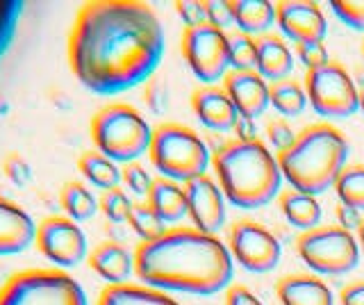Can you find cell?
Returning a JSON list of instances; mask_svg holds the SVG:
<instances>
[{"label": "cell", "instance_id": "19", "mask_svg": "<svg viewBox=\"0 0 364 305\" xmlns=\"http://www.w3.org/2000/svg\"><path fill=\"white\" fill-rule=\"evenodd\" d=\"M87 262L91 271H96L102 280H107V285L128 282L134 274V253L119 242H100L89 251Z\"/></svg>", "mask_w": 364, "mask_h": 305}, {"label": "cell", "instance_id": "29", "mask_svg": "<svg viewBox=\"0 0 364 305\" xmlns=\"http://www.w3.org/2000/svg\"><path fill=\"white\" fill-rule=\"evenodd\" d=\"M128 223L141 242H155L168 230L166 223L157 217L148 203H134V208L128 217Z\"/></svg>", "mask_w": 364, "mask_h": 305}, {"label": "cell", "instance_id": "40", "mask_svg": "<svg viewBox=\"0 0 364 305\" xmlns=\"http://www.w3.org/2000/svg\"><path fill=\"white\" fill-rule=\"evenodd\" d=\"M223 305H264L253 291L244 285H230L225 289V301Z\"/></svg>", "mask_w": 364, "mask_h": 305}, {"label": "cell", "instance_id": "34", "mask_svg": "<svg viewBox=\"0 0 364 305\" xmlns=\"http://www.w3.org/2000/svg\"><path fill=\"white\" fill-rule=\"evenodd\" d=\"M296 137H299V132H296L284 119H271L269 121L267 139H269V146H271L276 155L289 151L291 146H294V141H296Z\"/></svg>", "mask_w": 364, "mask_h": 305}, {"label": "cell", "instance_id": "24", "mask_svg": "<svg viewBox=\"0 0 364 305\" xmlns=\"http://www.w3.org/2000/svg\"><path fill=\"white\" fill-rule=\"evenodd\" d=\"M235 26L250 37H264L276 26V3L271 0H230Z\"/></svg>", "mask_w": 364, "mask_h": 305}, {"label": "cell", "instance_id": "32", "mask_svg": "<svg viewBox=\"0 0 364 305\" xmlns=\"http://www.w3.org/2000/svg\"><path fill=\"white\" fill-rule=\"evenodd\" d=\"M330 7L346 28L364 32V0H330Z\"/></svg>", "mask_w": 364, "mask_h": 305}, {"label": "cell", "instance_id": "33", "mask_svg": "<svg viewBox=\"0 0 364 305\" xmlns=\"http://www.w3.org/2000/svg\"><path fill=\"white\" fill-rule=\"evenodd\" d=\"M121 183L125 185V189H130V194L148 196V191L153 187V178L139 162H130L121 168Z\"/></svg>", "mask_w": 364, "mask_h": 305}, {"label": "cell", "instance_id": "1", "mask_svg": "<svg viewBox=\"0 0 364 305\" xmlns=\"http://www.w3.org/2000/svg\"><path fill=\"white\" fill-rule=\"evenodd\" d=\"M166 37L155 9L139 0H94L80 7L68 35V64L85 89L117 96L151 77Z\"/></svg>", "mask_w": 364, "mask_h": 305}, {"label": "cell", "instance_id": "11", "mask_svg": "<svg viewBox=\"0 0 364 305\" xmlns=\"http://www.w3.org/2000/svg\"><path fill=\"white\" fill-rule=\"evenodd\" d=\"M228 251L250 274H269L282 257V244L257 221H237L228 237Z\"/></svg>", "mask_w": 364, "mask_h": 305}, {"label": "cell", "instance_id": "37", "mask_svg": "<svg viewBox=\"0 0 364 305\" xmlns=\"http://www.w3.org/2000/svg\"><path fill=\"white\" fill-rule=\"evenodd\" d=\"M3 168H5V176L9 178L11 185L26 187L32 183V166L26 157L18 155V153H9L3 160Z\"/></svg>", "mask_w": 364, "mask_h": 305}, {"label": "cell", "instance_id": "9", "mask_svg": "<svg viewBox=\"0 0 364 305\" xmlns=\"http://www.w3.org/2000/svg\"><path fill=\"white\" fill-rule=\"evenodd\" d=\"M303 87L307 103L312 105L318 117L348 119L360 109V89L353 82L346 66H341L335 60H330L321 69L307 71Z\"/></svg>", "mask_w": 364, "mask_h": 305}, {"label": "cell", "instance_id": "14", "mask_svg": "<svg viewBox=\"0 0 364 305\" xmlns=\"http://www.w3.org/2000/svg\"><path fill=\"white\" fill-rule=\"evenodd\" d=\"M276 26L294 43L323 41L328 35V18L312 0H282L276 3Z\"/></svg>", "mask_w": 364, "mask_h": 305}, {"label": "cell", "instance_id": "26", "mask_svg": "<svg viewBox=\"0 0 364 305\" xmlns=\"http://www.w3.org/2000/svg\"><path fill=\"white\" fill-rule=\"evenodd\" d=\"M269 98L273 109L280 117H299L301 112L310 105L307 103V94L303 82L294 80V77H284V80L269 85Z\"/></svg>", "mask_w": 364, "mask_h": 305}, {"label": "cell", "instance_id": "42", "mask_svg": "<svg viewBox=\"0 0 364 305\" xmlns=\"http://www.w3.org/2000/svg\"><path fill=\"white\" fill-rule=\"evenodd\" d=\"M341 305H364V280L348 282L339 291Z\"/></svg>", "mask_w": 364, "mask_h": 305}, {"label": "cell", "instance_id": "44", "mask_svg": "<svg viewBox=\"0 0 364 305\" xmlns=\"http://www.w3.org/2000/svg\"><path fill=\"white\" fill-rule=\"evenodd\" d=\"M358 242H360V248H362V251H364V221H362L360 230H358Z\"/></svg>", "mask_w": 364, "mask_h": 305}, {"label": "cell", "instance_id": "15", "mask_svg": "<svg viewBox=\"0 0 364 305\" xmlns=\"http://www.w3.org/2000/svg\"><path fill=\"white\" fill-rule=\"evenodd\" d=\"M223 89L230 96L239 117L257 119L271 105L269 82L257 71H228L223 77Z\"/></svg>", "mask_w": 364, "mask_h": 305}, {"label": "cell", "instance_id": "2", "mask_svg": "<svg viewBox=\"0 0 364 305\" xmlns=\"http://www.w3.org/2000/svg\"><path fill=\"white\" fill-rule=\"evenodd\" d=\"M134 276L162 291L212 296L230 287L235 259L216 235H205L193 225H178L159 240L136 246Z\"/></svg>", "mask_w": 364, "mask_h": 305}, {"label": "cell", "instance_id": "43", "mask_svg": "<svg viewBox=\"0 0 364 305\" xmlns=\"http://www.w3.org/2000/svg\"><path fill=\"white\" fill-rule=\"evenodd\" d=\"M237 134V141H257V126H255V121L253 119H244V117H239L237 121V126L232 130Z\"/></svg>", "mask_w": 364, "mask_h": 305}, {"label": "cell", "instance_id": "27", "mask_svg": "<svg viewBox=\"0 0 364 305\" xmlns=\"http://www.w3.org/2000/svg\"><path fill=\"white\" fill-rule=\"evenodd\" d=\"M60 203H62V208L66 212V217L77 221V223L91 219L100 210V203L94 196V191H91L82 183H75V180H71V183H66L62 187Z\"/></svg>", "mask_w": 364, "mask_h": 305}, {"label": "cell", "instance_id": "16", "mask_svg": "<svg viewBox=\"0 0 364 305\" xmlns=\"http://www.w3.org/2000/svg\"><path fill=\"white\" fill-rule=\"evenodd\" d=\"M191 109L196 119L212 132H230L239 121V112L223 87L203 85L191 94Z\"/></svg>", "mask_w": 364, "mask_h": 305}, {"label": "cell", "instance_id": "30", "mask_svg": "<svg viewBox=\"0 0 364 305\" xmlns=\"http://www.w3.org/2000/svg\"><path fill=\"white\" fill-rule=\"evenodd\" d=\"M228 48H230V71H255L257 62V39L235 32L228 35Z\"/></svg>", "mask_w": 364, "mask_h": 305}, {"label": "cell", "instance_id": "6", "mask_svg": "<svg viewBox=\"0 0 364 305\" xmlns=\"http://www.w3.org/2000/svg\"><path fill=\"white\" fill-rule=\"evenodd\" d=\"M153 130L141 112L128 103H109L91 119V139L96 151L117 164H130L146 155L153 141Z\"/></svg>", "mask_w": 364, "mask_h": 305}, {"label": "cell", "instance_id": "20", "mask_svg": "<svg viewBox=\"0 0 364 305\" xmlns=\"http://www.w3.org/2000/svg\"><path fill=\"white\" fill-rule=\"evenodd\" d=\"M255 71L264 80L278 82L284 77H291L294 71V53L278 35L257 37V62Z\"/></svg>", "mask_w": 364, "mask_h": 305}, {"label": "cell", "instance_id": "12", "mask_svg": "<svg viewBox=\"0 0 364 305\" xmlns=\"http://www.w3.org/2000/svg\"><path fill=\"white\" fill-rule=\"evenodd\" d=\"M37 248L55 267L71 269L89 257V242L77 221L68 217H46L37 223Z\"/></svg>", "mask_w": 364, "mask_h": 305}, {"label": "cell", "instance_id": "13", "mask_svg": "<svg viewBox=\"0 0 364 305\" xmlns=\"http://www.w3.org/2000/svg\"><path fill=\"white\" fill-rule=\"evenodd\" d=\"M187 217L193 228L205 235H216L225 225V196L210 176H200L185 185Z\"/></svg>", "mask_w": 364, "mask_h": 305}, {"label": "cell", "instance_id": "36", "mask_svg": "<svg viewBox=\"0 0 364 305\" xmlns=\"http://www.w3.org/2000/svg\"><path fill=\"white\" fill-rule=\"evenodd\" d=\"M168 98H171V92L162 77H151V80L146 82L144 100L153 114H164L168 109Z\"/></svg>", "mask_w": 364, "mask_h": 305}, {"label": "cell", "instance_id": "25", "mask_svg": "<svg viewBox=\"0 0 364 305\" xmlns=\"http://www.w3.org/2000/svg\"><path fill=\"white\" fill-rule=\"evenodd\" d=\"M77 168L80 173L85 176V180L89 185H94L102 191L119 187L121 183V168L117 162H112L109 157H105L98 151H87L80 155L77 160Z\"/></svg>", "mask_w": 364, "mask_h": 305}, {"label": "cell", "instance_id": "28", "mask_svg": "<svg viewBox=\"0 0 364 305\" xmlns=\"http://www.w3.org/2000/svg\"><path fill=\"white\" fill-rule=\"evenodd\" d=\"M335 194L341 205L364 212V164H346L335 183Z\"/></svg>", "mask_w": 364, "mask_h": 305}, {"label": "cell", "instance_id": "22", "mask_svg": "<svg viewBox=\"0 0 364 305\" xmlns=\"http://www.w3.org/2000/svg\"><path fill=\"white\" fill-rule=\"evenodd\" d=\"M278 208L284 214V219L289 221V225H294V228H299L303 232L316 228L323 217L318 198L303 194L299 189H282L278 196Z\"/></svg>", "mask_w": 364, "mask_h": 305}, {"label": "cell", "instance_id": "45", "mask_svg": "<svg viewBox=\"0 0 364 305\" xmlns=\"http://www.w3.org/2000/svg\"><path fill=\"white\" fill-rule=\"evenodd\" d=\"M358 100H360V112L364 114V85L360 87V94H358Z\"/></svg>", "mask_w": 364, "mask_h": 305}, {"label": "cell", "instance_id": "8", "mask_svg": "<svg viewBox=\"0 0 364 305\" xmlns=\"http://www.w3.org/2000/svg\"><path fill=\"white\" fill-rule=\"evenodd\" d=\"M296 251L316 276H344L360 262L358 237L341 225H316L303 232Z\"/></svg>", "mask_w": 364, "mask_h": 305}, {"label": "cell", "instance_id": "31", "mask_svg": "<svg viewBox=\"0 0 364 305\" xmlns=\"http://www.w3.org/2000/svg\"><path fill=\"white\" fill-rule=\"evenodd\" d=\"M98 203H100V212L105 214L109 221H114V223L128 221L130 212L134 208L130 194L125 189H121V187H114V189L102 191V196H100Z\"/></svg>", "mask_w": 364, "mask_h": 305}, {"label": "cell", "instance_id": "39", "mask_svg": "<svg viewBox=\"0 0 364 305\" xmlns=\"http://www.w3.org/2000/svg\"><path fill=\"white\" fill-rule=\"evenodd\" d=\"M208 7V23L225 30L228 26H235V14H232V3L230 0H205Z\"/></svg>", "mask_w": 364, "mask_h": 305}, {"label": "cell", "instance_id": "10", "mask_svg": "<svg viewBox=\"0 0 364 305\" xmlns=\"http://www.w3.org/2000/svg\"><path fill=\"white\" fill-rule=\"evenodd\" d=\"M180 50L191 73L203 85H214L230 71V48L228 32L210 23L185 28L180 37Z\"/></svg>", "mask_w": 364, "mask_h": 305}, {"label": "cell", "instance_id": "18", "mask_svg": "<svg viewBox=\"0 0 364 305\" xmlns=\"http://www.w3.org/2000/svg\"><path fill=\"white\" fill-rule=\"evenodd\" d=\"M282 305H335L333 289L316 274H289L276 282Z\"/></svg>", "mask_w": 364, "mask_h": 305}, {"label": "cell", "instance_id": "23", "mask_svg": "<svg viewBox=\"0 0 364 305\" xmlns=\"http://www.w3.org/2000/svg\"><path fill=\"white\" fill-rule=\"evenodd\" d=\"M98 305H182L171 299L168 291L148 287L144 282H121V285H107L100 291Z\"/></svg>", "mask_w": 364, "mask_h": 305}, {"label": "cell", "instance_id": "35", "mask_svg": "<svg viewBox=\"0 0 364 305\" xmlns=\"http://www.w3.org/2000/svg\"><path fill=\"white\" fill-rule=\"evenodd\" d=\"M296 58H299V62L307 71H314L330 62V53L323 46V41H305L296 43Z\"/></svg>", "mask_w": 364, "mask_h": 305}, {"label": "cell", "instance_id": "21", "mask_svg": "<svg viewBox=\"0 0 364 305\" xmlns=\"http://www.w3.org/2000/svg\"><path fill=\"white\" fill-rule=\"evenodd\" d=\"M146 203L153 208L164 223H178L187 217V194L185 185L173 183L166 178H155L153 187L148 191Z\"/></svg>", "mask_w": 364, "mask_h": 305}, {"label": "cell", "instance_id": "3", "mask_svg": "<svg viewBox=\"0 0 364 305\" xmlns=\"http://www.w3.org/2000/svg\"><path fill=\"white\" fill-rule=\"evenodd\" d=\"M212 166L225 200L235 208L257 210L280 196L284 178L264 141H228L212 155Z\"/></svg>", "mask_w": 364, "mask_h": 305}, {"label": "cell", "instance_id": "46", "mask_svg": "<svg viewBox=\"0 0 364 305\" xmlns=\"http://www.w3.org/2000/svg\"><path fill=\"white\" fill-rule=\"evenodd\" d=\"M362 55H364V43H362Z\"/></svg>", "mask_w": 364, "mask_h": 305}, {"label": "cell", "instance_id": "41", "mask_svg": "<svg viewBox=\"0 0 364 305\" xmlns=\"http://www.w3.org/2000/svg\"><path fill=\"white\" fill-rule=\"evenodd\" d=\"M335 214H337V225H341V228L348 230V232L360 230V225H362V221H364V217H362V212H360V210L348 208V205H341V203L337 205Z\"/></svg>", "mask_w": 364, "mask_h": 305}, {"label": "cell", "instance_id": "38", "mask_svg": "<svg viewBox=\"0 0 364 305\" xmlns=\"http://www.w3.org/2000/svg\"><path fill=\"white\" fill-rule=\"evenodd\" d=\"M176 9L185 28H196V26L208 23V7H205V0H178Z\"/></svg>", "mask_w": 364, "mask_h": 305}, {"label": "cell", "instance_id": "4", "mask_svg": "<svg viewBox=\"0 0 364 305\" xmlns=\"http://www.w3.org/2000/svg\"><path fill=\"white\" fill-rule=\"evenodd\" d=\"M350 144L333 123H312L299 132L294 146L278 157L282 178L303 194L318 196L335 187L346 168Z\"/></svg>", "mask_w": 364, "mask_h": 305}, {"label": "cell", "instance_id": "5", "mask_svg": "<svg viewBox=\"0 0 364 305\" xmlns=\"http://www.w3.org/2000/svg\"><path fill=\"white\" fill-rule=\"evenodd\" d=\"M148 157L159 176L182 185L208 176V166L212 164L208 141L182 123H159L153 130Z\"/></svg>", "mask_w": 364, "mask_h": 305}, {"label": "cell", "instance_id": "7", "mask_svg": "<svg viewBox=\"0 0 364 305\" xmlns=\"http://www.w3.org/2000/svg\"><path fill=\"white\" fill-rule=\"evenodd\" d=\"M0 305H89L82 285L62 269H28L0 287Z\"/></svg>", "mask_w": 364, "mask_h": 305}, {"label": "cell", "instance_id": "17", "mask_svg": "<svg viewBox=\"0 0 364 305\" xmlns=\"http://www.w3.org/2000/svg\"><path fill=\"white\" fill-rule=\"evenodd\" d=\"M37 237V223L18 203L0 196V255L23 253Z\"/></svg>", "mask_w": 364, "mask_h": 305}]
</instances>
